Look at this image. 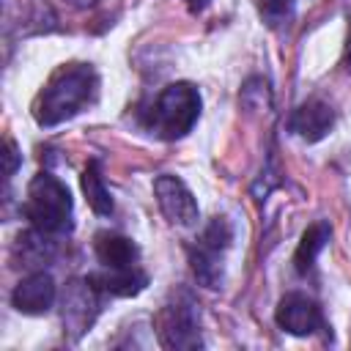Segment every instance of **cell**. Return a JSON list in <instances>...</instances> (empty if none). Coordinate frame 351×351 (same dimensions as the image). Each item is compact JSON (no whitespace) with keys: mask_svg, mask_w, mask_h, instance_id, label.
I'll return each mask as SVG.
<instances>
[{"mask_svg":"<svg viewBox=\"0 0 351 351\" xmlns=\"http://www.w3.org/2000/svg\"><path fill=\"white\" fill-rule=\"evenodd\" d=\"M93 280V285L101 291V293H110V296H137L145 285H148V274L132 263V266H118V269H110L104 266V271L99 274H88Z\"/></svg>","mask_w":351,"mask_h":351,"instance_id":"8fae6325","label":"cell"},{"mask_svg":"<svg viewBox=\"0 0 351 351\" xmlns=\"http://www.w3.org/2000/svg\"><path fill=\"white\" fill-rule=\"evenodd\" d=\"M200 90L192 82H170L145 110V129L159 140H181L200 118Z\"/></svg>","mask_w":351,"mask_h":351,"instance_id":"7a4b0ae2","label":"cell"},{"mask_svg":"<svg viewBox=\"0 0 351 351\" xmlns=\"http://www.w3.org/2000/svg\"><path fill=\"white\" fill-rule=\"evenodd\" d=\"M329 239H332V228H329V222H313V225L302 233V239H299V244H296V252H293V269H296L299 274H307V271L313 269L315 258L321 255V250L326 247Z\"/></svg>","mask_w":351,"mask_h":351,"instance_id":"5bb4252c","label":"cell"},{"mask_svg":"<svg viewBox=\"0 0 351 351\" xmlns=\"http://www.w3.org/2000/svg\"><path fill=\"white\" fill-rule=\"evenodd\" d=\"M335 126V110L321 101V99H307L302 101L293 112H291V121H288V129L302 137L304 143H318L324 140Z\"/></svg>","mask_w":351,"mask_h":351,"instance_id":"30bf717a","label":"cell"},{"mask_svg":"<svg viewBox=\"0 0 351 351\" xmlns=\"http://www.w3.org/2000/svg\"><path fill=\"white\" fill-rule=\"evenodd\" d=\"M93 252L99 258V263L110 266V269H118V266H132L137 263V244L121 233H112V230H99L93 236Z\"/></svg>","mask_w":351,"mask_h":351,"instance_id":"7c38bea8","label":"cell"},{"mask_svg":"<svg viewBox=\"0 0 351 351\" xmlns=\"http://www.w3.org/2000/svg\"><path fill=\"white\" fill-rule=\"evenodd\" d=\"M274 321L282 332L288 335H296V337H307L318 329H324V315H321V307L304 296V293H285L280 302H277V310H274Z\"/></svg>","mask_w":351,"mask_h":351,"instance_id":"ba28073f","label":"cell"},{"mask_svg":"<svg viewBox=\"0 0 351 351\" xmlns=\"http://www.w3.org/2000/svg\"><path fill=\"white\" fill-rule=\"evenodd\" d=\"M55 299H58V285L41 269H36L27 277H22L16 282V288H14V293H11V304L19 313H25V315H44V313H49Z\"/></svg>","mask_w":351,"mask_h":351,"instance_id":"9c48e42d","label":"cell"},{"mask_svg":"<svg viewBox=\"0 0 351 351\" xmlns=\"http://www.w3.org/2000/svg\"><path fill=\"white\" fill-rule=\"evenodd\" d=\"M184 3L189 5V11H203L208 5V0H184Z\"/></svg>","mask_w":351,"mask_h":351,"instance_id":"ffe728a7","label":"cell"},{"mask_svg":"<svg viewBox=\"0 0 351 351\" xmlns=\"http://www.w3.org/2000/svg\"><path fill=\"white\" fill-rule=\"evenodd\" d=\"M52 233H44L38 228H30L25 233L16 236L14 244V258L19 261V266L25 269H41L44 263H49L55 258V244L49 241Z\"/></svg>","mask_w":351,"mask_h":351,"instance_id":"4fadbf2b","label":"cell"},{"mask_svg":"<svg viewBox=\"0 0 351 351\" xmlns=\"http://www.w3.org/2000/svg\"><path fill=\"white\" fill-rule=\"evenodd\" d=\"M230 239H233V230H230L228 219L214 217L206 225L197 244L189 250L192 271L206 288H219V282H222V255L230 247Z\"/></svg>","mask_w":351,"mask_h":351,"instance_id":"5b68a950","label":"cell"},{"mask_svg":"<svg viewBox=\"0 0 351 351\" xmlns=\"http://www.w3.org/2000/svg\"><path fill=\"white\" fill-rule=\"evenodd\" d=\"M22 211L30 219V225L44 233L58 236L71 230V214H74L71 192L52 173L33 176V181L27 184V197Z\"/></svg>","mask_w":351,"mask_h":351,"instance_id":"3957f363","label":"cell"},{"mask_svg":"<svg viewBox=\"0 0 351 351\" xmlns=\"http://www.w3.org/2000/svg\"><path fill=\"white\" fill-rule=\"evenodd\" d=\"M101 310V291L93 285L90 277L82 280H71L60 296V321H63V332L71 340H80L96 321Z\"/></svg>","mask_w":351,"mask_h":351,"instance_id":"8992f818","label":"cell"},{"mask_svg":"<svg viewBox=\"0 0 351 351\" xmlns=\"http://www.w3.org/2000/svg\"><path fill=\"white\" fill-rule=\"evenodd\" d=\"M0 156H3V176L11 178L16 173V167H19V162H22V154H19V148H16V143L11 137L3 143V154Z\"/></svg>","mask_w":351,"mask_h":351,"instance_id":"e0dca14e","label":"cell"},{"mask_svg":"<svg viewBox=\"0 0 351 351\" xmlns=\"http://www.w3.org/2000/svg\"><path fill=\"white\" fill-rule=\"evenodd\" d=\"M291 3H293V0H255V5H258V11H261V16H263V19H269L271 25H274V22H282V19L288 16Z\"/></svg>","mask_w":351,"mask_h":351,"instance_id":"2e32d148","label":"cell"},{"mask_svg":"<svg viewBox=\"0 0 351 351\" xmlns=\"http://www.w3.org/2000/svg\"><path fill=\"white\" fill-rule=\"evenodd\" d=\"M80 184H82V192H85V200L88 206L99 214V217H107L112 214V197H110V189L104 184V176H101V167H99V159H90L80 176Z\"/></svg>","mask_w":351,"mask_h":351,"instance_id":"9a60e30c","label":"cell"},{"mask_svg":"<svg viewBox=\"0 0 351 351\" xmlns=\"http://www.w3.org/2000/svg\"><path fill=\"white\" fill-rule=\"evenodd\" d=\"M99 77L88 63L60 66L33 99V118L38 126H58L96 101Z\"/></svg>","mask_w":351,"mask_h":351,"instance_id":"6da1fadb","label":"cell"},{"mask_svg":"<svg viewBox=\"0 0 351 351\" xmlns=\"http://www.w3.org/2000/svg\"><path fill=\"white\" fill-rule=\"evenodd\" d=\"M71 8H90V5H96L99 0H66Z\"/></svg>","mask_w":351,"mask_h":351,"instance_id":"d6986e66","label":"cell"},{"mask_svg":"<svg viewBox=\"0 0 351 351\" xmlns=\"http://www.w3.org/2000/svg\"><path fill=\"white\" fill-rule=\"evenodd\" d=\"M343 71L351 74V14H348V33H346V47H343V58H340Z\"/></svg>","mask_w":351,"mask_h":351,"instance_id":"ac0fdd59","label":"cell"},{"mask_svg":"<svg viewBox=\"0 0 351 351\" xmlns=\"http://www.w3.org/2000/svg\"><path fill=\"white\" fill-rule=\"evenodd\" d=\"M154 197H156L159 211L167 217L170 225H178V228L197 225V219H200L197 200H195V195L189 192V186L178 176H170V173L156 176V181H154Z\"/></svg>","mask_w":351,"mask_h":351,"instance_id":"52a82bcc","label":"cell"},{"mask_svg":"<svg viewBox=\"0 0 351 351\" xmlns=\"http://www.w3.org/2000/svg\"><path fill=\"white\" fill-rule=\"evenodd\" d=\"M156 337L162 348H173V351H192L203 346L200 337V318H197V307L192 302L189 293H173L162 310L156 313Z\"/></svg>","mask_w":351,"mask_h":351,"instance_id":"277c9868","label":"cell"}]
</instances>
